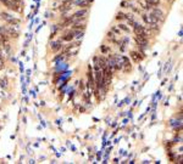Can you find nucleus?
I'll return each instance as SVG.
<instances>
[{
  "label": "nucleus",
  "instance_id": "nucleus-1",
  "mask_svg": "<svg viewBox=\"0 0 183 164\" xmlns=\"http://www.w3.org/2000/svg\"><path fill=\"white\" fill-rule=\"evenodd\" d=\"M0 4H2L8 11H10L12 14H21V12H23V9H21L18 5L14 4L11 0H0Z\"/></svg>",
  "mask_w": 183,
  "mask_h": 164
},
{
  "label": "nucleus",
  "instance_id": "nucleus-2",
  "mask_svg": "<svg viewBox=\"0 0 183 164\" xmlns=\"http://www.w3.org/2000/svg\"><path fill=\"white\" fill-rule=\"evenodd\" d=\"M63 43H70L75 40V30H72L71 28H65L61 30V36L59 38Z\"/></svg>",
  "mask_w": 183,
  "mask_h": 164
},
{
  "label": "nucleus",
  "instance_id": "nucleus-3",
  "mask_svg": "<svg viewBox=\"0 0 183 164\" xmlns=\"http://www.w3.org/2000/svg\"><path fill=\"white\" fill-rule=\"evenodd\" d=\"M149 12L155 17V20H156L160 24L165 23V21H166V14L162 11V9H161L160 6H159V8H152Z\"/></svg>",
  "mask_w": 183,
  "mask_h": 164
},
{
  "label": "nucleus",
  "instance_id": "nucleus-4",
  "mask_svg": "<svg viewBox=\"0 0 183 164\" xmlns=\"http://www.w3.org/2000/svg\"><path fill=\"white\" fill-rule=\"evenodd\" d=\"M120 60L122 62V66H124V68H122L121 72H124V73L131 72L133 68V64H132V61L130 60V57L127 55H120Z\"/></svg>",
  "mask_w": 183,
  "mask_h": 164
},
{
  "label": "nucleus",
  "instance_id": "nucleus-5",
  "mask_svg": "<svg viewBox=\"0 0 183 164\" xmlns=\"http://www.w3.org/2000/svg\"><path fill=\"white\" fill-rule=\"evenodd\" d=\"M4 32L10 37L11 40H17V39L20 38V30H18L17 28H15V27H10V26H6V24H5Z\"/></svg>",
  "mask_w": 183,
  "mask_h": 164
},
{
  "label": "nucleus",
  "instance_id": "nucleus-6",
  "mask_svg": "<svg viewBox=\"0 0 183 164\" xmlns=\"http://www.w3.org/2000/svg\"><path fill=\"white\" fill-rule=\"evenodd\" d=\"M130 60L133 62V63H140L143 60H144V57L142 56V54L136 49V50H130Z\"/></svg>",
  "mask_w": 183,
  "mask_h": 164
},
{
  "label": "nucleus",
  "instance_id": "nucleus-7",
  "mask_svg": "<svg viewBox=\"0 0 183 164\" xmlns=\"http://www.w3.org/2000/svg\"><path fill=\"white\" fill-rule=\"evenodd\" d=\"M94 0H75V6L78 9H90V5Z\"/></svg>",
  "mask_w": 183,
  "mask_h": 164
},
{
  "label": "nucleus",
  "instance_id": "nucleus-8",
  "mask_svg": "<svg viewBox=\"0 0 183 164\" xmlns=\"http://www.w3.org/2000/svg\"><path fill=\"white\" fill-rule=\"evenodd\" d=\"M50 48H51V51L56 54V52L61 51V49L64 48V43L61 42L60 39H56V40H54V39H53V42H51V45H50Z\"/></svg>",
  "mask_w": 183,
  "mask_h": 164
},
{
  "label": "nucleus",
  "instance_id": "nucleus-9",
  "mask_svg": "<svg viewBox=\"0 0 183 164\" xmlns=\"http://www.w3.org/2000/svg\"><path fill=\"white\" fill-rule=\"evenodd\" d=\"M5 24H6V26H10V27H15V28L18 29V27H20V24H21V20L14 16V17H11L10 20H8V21L5 22Z\"/></svg>",
  "mask_w": 183,
  "mask_h": 164
},
{
  "label": "nucleus",
  "instance_id": "nucleus-10",
  "mask_svg": "<svg viewBox=\"0 0 183 164\" xmlns=\"http://www.w3.org/2000/svg\"><path fill=\"white\" fill-rule=\"evenodd\" d=\"M70 28H71V29H73V30H84V32H85V29H87V22L72 23V24L70 26Z\"/></svg>",
  "mask_w": 183,
  "mask_h": 164
},
{
  "label": "nucleus",
  "instance_id": "nucleus-11",
  "mask_svg": "<svg viewBox=\"0 0 183 164\" xmlns=\"http://www.w3.org/2000/svg\"><path fill=\"white\" fill-rule=\"evenodd\" d=\"M11 17H14L12 12L8 11L6 9H5V10H2V11H0V20H2L3 22H6V21H8V20H10Z\"/></svg>",
  "mask_w": 183,
  "mask_h": 164
},
{
  "label": "nucleus",
  "instance_id": "nucleus-12",
  "mask_svg": "<svg viewBox=\"0 0 183 164\" xmlns=\"http://www.w3.org/2000/svg\"><path fill=\"white\" fill-rule=\"evenodd\" d=\"M116 26L120 28V30H121L122 33H125V34H130V33H132V29H131L125 22H118Z\"/></svg>",
  "mask_w": 183,
  "mask_h": 164
},
{
  "label": "nucleus",
  "instance_id": "nucleus-13",
  "mask_svg": "<svg viewBox=\"0 0 183 164\" xmlns=\"http://www.w3.org/2000/svg\"><path fill=\"white\" fill-rule=\"evenodd\" d=\"M98 64H99V67L100 70L106 67V66L109 64V60H108V56L105 55H99V58H98Z\"/></svg>",
  "mask_w": 183,
  "mask_h": 164
},
{
  "label": "nucleus",
  "instance_id": "nucleus-14",
  "mask_svg": "<svg viewBox=\"0 0 183 164\" xmlns=\"http://www.w3.org/2000/svg\"><path fill=\"white\" fill-rule=\"evenodd\" d=\"M99 50H100V54H101V55H105V56L112 52V49H111V46H110V45H108V44H105V43L100 45Z\"/></svg>",
  "mask_w": 183,
  "mask_h": 164
},
{
  "label": "nucleus",
  "instance_id": "nucleus-15",
  "mask_svg": "<svg viewBox=\"0 0 183 164\" xmlns=\"http://www.w3.org/2000/svg\"><path fill=\"white\" fill-rule=\"evenodd\" d=\"M88 12H89L88 9H78V10H76V11L72 14V16H73L75 18H78V17H82V16H87Z\"/></svg>",
  "mask_w": 183,
  "mask_h": 164
},
{
  "label": "nucleus",
  "instance_id": "nucleus-16",
  "mask_svg": "<svg viewBox=\"0 0 183 164\" xmlns=\"http://www.w3.org/2000/svg\"><path fill=\"white\" fill-rule=\"evenodd\" d=\"M115 20L117 22H125V11L124 10L117 11L116 15H115Z\"/></svg>",
  "mask_w": 183,
  "mask_h": 164
},
{
  "label": "nucleus",
  "instance_id": "nucleus-17",
  "mask_svg": "<svg viewBox=\"0 0 183 164\" xmlns=\"http://www.w3.org/2000/svg\"><path fill=\"white\" fill-rule=\"evenodd\" d=\"M132 2H127V0H122V2L120 3V8L121 10H130V8L132 6Z\"/></svg>",
  "mask_w": 183,
  "mask_h": 164
},
{
  "label": "nucleus",
  "instance_id": "nucleus-18",
  "mask_svg": "<svg viewBox=\"0 0 183 164\" xmlns=\"http://www.w3.org/2000/svg\"><path fill=\"white\" fill-rule=\"evenodd\" d=\"M110 30H111V32L114 33L115 36H117V37H122V32L120 30V28H118L117 26H111Z\"/></svg>",
  "mask_w": 183,
  "mask_h": 164
},
{
  "label": "nucleus",
  "instance_id": "nucleus-19",
  "mask_svg": "<svg viewBox=\"0 0 183 164\" xmlns=\"http://www.w3.org/2000/svg\"><path fill=\"white\" fill-rule=\"evenodd\" d=\"M130 11H131V12H132L133 15H138V16H139V15L142 14V11H143V10H142L140 8H137V6L132 5V6L130 8Z\"/></svg>",
  "mask_w": 183,
  "mask_h": 164
},
{
  "label": "nucleus",
  "instance_id": "nucleus-20",
  "mask_svg": "<svg viewBox=\"0 0 183 164\" xmlns=\"http://www.w3.org/2000/svg\"><path fill=\"white\" fill-rule=\"evenodd\" d=\"M5 67V57L3 55V49L0 48V71Z\"/></svg>",
  "mask_w": 183,
  "mask_h": 164
},
{
  "label": "nucleus",
  "instance_id": "nucleus-21",
  "mask_svg": "<svg viewBox=\"0 0 183 164\" xmlns=\"http://www.w3.org/2000/svg\"><path fill=\"white\" fill-rule=\"evenodd\" d=\"M0 86L5 89V88L8 86V80H6V79H4V80L2 79V80H0Z\"/></svg>",
  "mask_w": 183,
  "mask_h": 164
},
{
  "label": "nucleus",
  "instance_id": "nucleus-22",
  "mask_svg": "<svg viewBox=\"0 0 183 164\" xmlns=\"http://www.w3.org/2000/svg\"><path fill=\"white\" fill-rule=\"evenodd\" d=\"M84 89H85V85H84V82H83V80L81 79V82H79V90L84 92Z\"/></svg>",
  "mask_w": 183,
  "mask_h": 164
},
{
  "label": "nucleus",
  "instance_id": "nucleus-23",
  "mask_svg": "<svg viewBox=\"0 0 183 164\" xmlns=\"http://www.w3.org/2000/svg\"><path fill=\"white\" fill-rule=\"evenodd\" d=\"M166 2H167V3H172V2H173V0H166Z\"/></svg>",
  "mask_w": 183,
  "mask_h": 164
},
{
  "label": "nucleus",
  "instance_id": "nucleus-24",
  "mask_svg": "<svg viewBox=\"0 0 183 164\" xmlns=\"http://www.w3.org/2000/svg\"><path fill=\"white\" fill-rule=\"evenodd\" d=\"M127 2H133V0H127Z\"/></svg>",
  "mask_w": 183,
  "mask_h": 164
}]
</instances>
